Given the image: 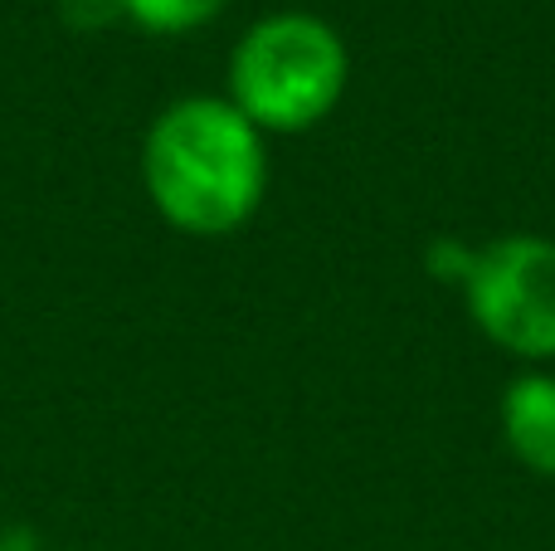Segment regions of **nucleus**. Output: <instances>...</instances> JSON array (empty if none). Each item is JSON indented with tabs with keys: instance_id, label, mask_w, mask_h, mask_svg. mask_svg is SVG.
Returning <instances> with one entry per match:
<instances>
[{
	"instance_id": "nucleus-7",
	"label": "nucleus",
	"mask_w": 555,
	"mask_h": 551,
	"mask_svg": "<svg viewBox=\"0 0 555 551\" xmlns=\"http://www.w3.org/2000/svg\"><path fill=\"white\" fill-rule=\"evenodd\" d=\"M473 259H478V244H463V240H434L429 254H424V264H429V279L453 283V289H463Z\"/></svg>"
},
{
	"instance_id": "nucleus-2",
	"label": "nucleus",
	"mask_w": 555,
	"mask_h": 551,
	"mask_svg": "<svg viewBox=\"0 0 555 551\" xmlns=\"http://www.w3.org/2000/svg\"><path fill=\"white\" fill-rule=\"evenodd\" d=\"M346 78L351 49L341 29L312 10H273L234 39L224 98L263 137H297L336 113Z\"/></svg>"
},
{
	"instance_id": "nucleus-3",
	"label": "nucleus",
	"mask_w": 555,
	"mask_h": 551,
	"mask_svg": "<svg viewBox=\"0 0 555 551\" xmlns=\"http://www.w3.org/2000/svg\"><path fill=\"white\" fill-rule=\"evenodd\" d=\"M459 293L473 328L498 351L527 367L555 361V240L502 234L482 244Z\"/></svg>"
},
{
	"instance_id": "nucleus-4",
	"label": "nucleus",
	"mask_w": 555,
	"mask_h": 551,
	"mask_svg": "<svg viewBox=\"0 0 555 551\" xmlns=\"http://www.w3.org/2000/svg\"><path fill=\"white\" fill-rule=\"evenodd\" d=\"M502 445L527 474L555 478V376L551 371H521L507 381L498 406Z\"/></svg>"
},
{
	"instance_id": "nucleus-5",
	"label": "nucleus",
	"mask_w": 555,
	"mask_h": 551,
	"mask_svg": "<svg viewBox=\"0 0 555 551\" xmlns=\"http://www.w3.org/2000/svg\"><path fill=\"white\" fill-rule=\"evenodd\" d=\"M127 25L146 35H191L230 10V0H122Z\"/></svg>"
},
{
	"instance_id": "nucleus-8",
	"label": "nucleus",
	"mask_w": 555,
	"mask_h": 551,
	"mask_svg": "<svg viewBox=\"0 0 555 551\" xmlns=\"http://www.w3.org/2000/svg\"><path fill=\"white\" fill-rule=\"evenodd\" d=\"M0 551H15V547H10V542H5V537H0Z\"/></svg>"
},
{
	"instance_id": "nucleus-1",
	"label": "nucleus",
	"mask_w": 555,
	"mask_h": 551,
	"mask_svg": "<svg viewBox=\"0 0 555 551\" xmlns=\"http://www.w3.org/2000/svg\"><path fill=\"white\" fill-rule=\"evenodd\" d=\"M142 191L171 230L224 240L269 195V137L224 93L176 98L142 137Z\"/></svg>"
},
{
	"instance_id": "nucleus-6",
	"label": "nucleus",
	"mask_w": 555,
	"mask_h": 551,
	"mask_svg": "<svg viewBox=\"0 0 555 551\" xmlns=\"http://www.w3.org/2000/svg\"><path fill=\"white\" fill-rule=\"evenodd\" d=\"M59 20L74 35H103L113 25H127V5L122 0H59Z\"/></svg>"
}]
</instances>
